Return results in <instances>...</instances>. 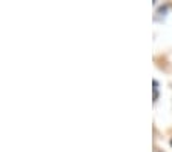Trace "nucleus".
Segmentation results:
<instances>
[{
	"label": "nucleus",
	"mask_w": 172,
	"mask_h": 152,
	"mask_svg": "<svg viewBox=\"0 0 172 152\" xmlns=\"http://www.w3.org/2000/svg\"><path fill=\"white\" fill-rule=\"evenodd\" d=\"M170 146H172V138H170Z\"/></svg>",
	"instance_id": "obj_1"
}]
</instances>
